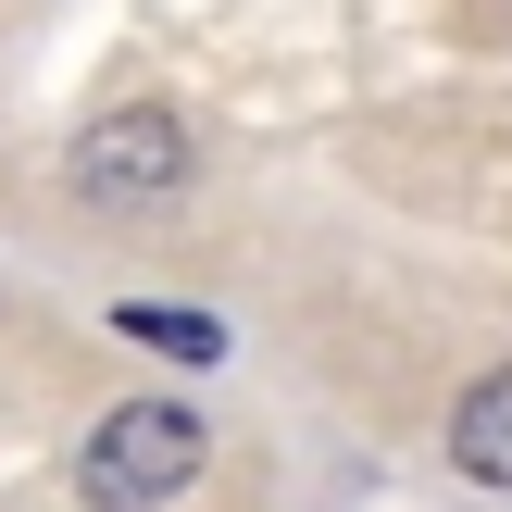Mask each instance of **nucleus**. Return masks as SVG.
Returning a JSON list of instances; mask_svg holds the SVG:
<instances>
[{
    "label": "nucleus",
    "instance_id": "nucleus-1",
    "mask_svg": "<svg viewBox=\"0 0 512 512\" xmlns=\"http://www.w3.org/2000/svg\"><path fill=\"white\" fill-rule=\"evenodd\" d=\"M200 475V413L188 400H113L75 450V500L88 512H150Z\"/></svg>",
    "mask_w": 512,
    "mask_h": 512
},
{
    "label": "nucleus",
    "instance_id": "nucleus-2",
    "mask_svg": "<svg viewBox=\"0 0 512 512\" xmlns=\"http://www.w3.org/2000/svg\"><path fill=\"white\" fill-rule=\"evenodd\" d=\"M175 188H188V125L163 100H125V113H100L75 138V200H100V213H150Z\"/></svg>",
    "mask_w": 512,
    "mask_h": 512
},
{
    "label": "nucleus",
    "instance_id": "nucleus-3",
    "mask_svg": "<svg viewBox=\"0 0 512 512\" xmlns=\"http://www.w3.org/2000/svg\"><path fill=\"white\" fill-rule=\"evenodd\" d=\"M450 463L475 475V488H512V375H475L463 413H450Z\"/></svg>",
    "mask_w": 512,
    "mask_h": 512
},
{
    "label": "nucleus",
    "instance_id": "nucleus-4",
    "mask_svg": "<svg viewBox=\"0 0 512 512\" xmlns=\"http://www.w3.org/2000/svg\"><path fill=\"white\" fill-rule=\"evenodd\" d=\"M113 325H125L138 350H163V363H225V325L188 313V300H113Z\"/></svg>",
    "mask_w": 512,
    "mask_h": 512
}]
</instances>
